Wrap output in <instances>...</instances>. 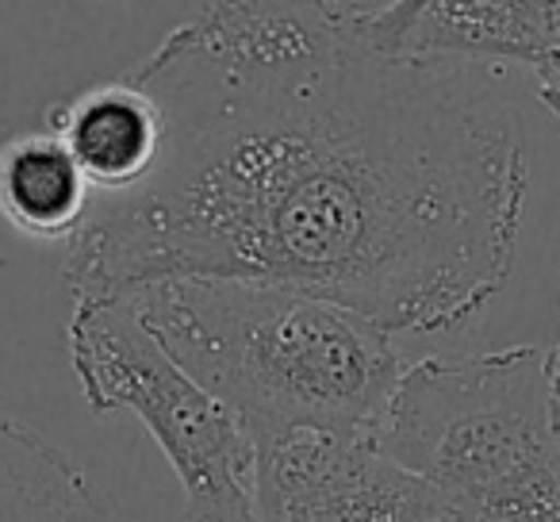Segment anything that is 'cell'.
<instances>
[{
	"instance_id": "cell-6",
	"label": "cell",
	"mask_w": 560,
	"mask_h": 522,
	"mask_svg": "<svg viewBox=\"0 0 560 522\" xmlns=\"http://www.w3.org/2000/svg\"><path fill=\"white\" fill-rule=\"evenodd\" d=\"M365 39L399 58H445L488 70L560 73V0H369Z\"/></svg>"
},
{
	"instance_id": "cell-5",
	"label": "cell",
	"mask_w": 560,
	"mask_h": 522,
	"mask_svg": "<svg viewBox=\"0 0 560 522\" xmlns=\"http://www.w3.org/2000/svg\"><path fill=\"white\" fill-rule=\"evenodd\" d=\"M254 522H457L365 434H300L257 445Z\"/></svg>"
},
{
	"instance_id": "cell-2",
	"label": "cell",
	"mask_w": 560,
	"mask_h": 522,
	"mask_svg": "<svg viewBox=\"0 0 560 522\" xmlns=\"http://www.w3.org/2000/svg\"><path fill=\"white\" fill-rule=\"evenodd\" d=\"M124 300L257 445L300 430L373 438L407 373L388 330L284 285L185 277Z\"/></svg>"
},
{
	"instance_id": "cell-10",
	"label": "cell",
	"mask_w": 560,
	"mask_h": 522,
	"mask_svg": "<svg viewBox=\"0 0 560 522\" xmlns=\"http://www.w3.org/2000/svg\"><path fill=\"white\" fill-rule=\"evenodd\" d=\"M537 101H541L560 124V73L557 78L537 81ZM552 392H557V427H560V338H557V346H552Z\"/></svg>"
},
{
	"instance_id": "cell-4",
	"label": "cell",
	"mask_w": 560,
	"mask_h": 522,
	"mask_svg": "<svg viewBox=\"0 0 560 522\" xmlns=\"http://www.w3.org/2000/svg\"><path fill=\"white\" fill-rule=\"evenodd\" d=\"M70 361L96 415L131 411L165 453L185 522H254L257 442L150 335L124 297L73 300Z\"/></svg>"
},
{
	"instance_id": "cell-1",
	"label": "cell",
	"mask_w": 560,
	"mask_h": 522,
	"mask_svg": "<svg viewBox=\"0 0 560 522\" xmlns=\"http://www.w3.org/2000/svg\"><path fill=\"white\" fill-rule=\"evenodd\" d=\"M358 0L196 4L127 81L162 116L142 185L66 246L73 300L158 281L312 292L396 335L503 292L529 193L499 70L376 50Z\"/></svg>"
},
{
	"instance_id": "cell-8",
	"label": "cell",
	"mask_w": 560,
	"mask_h": 522,
	"mask_svg": "<svg viewBox=\"0 0 560 522\" xmlns=\"http://www.w3.org/2000/svg\"><path fill=\"white\" fill-rule=\"evenodd\" d=\"M93 204L89 177L50 131L16 135L0 147V216L20 234L70 246Z\"/></svg>"
},
{
	"instance_id": "cell-9",
	"label": "cell",
	"mask_w": 560,
	"mask_h": 522,
	"mask_svg": "<svg viewBox=\"0 0 560 522\" xmlns=\"http://www.w3.org/2000/svg\"><path fill=\"white\" fill-rule=\"evenodd\" d=\"M0 522H119L81 465L43 430L0 415Z\"/></svg>"
},
{
	"instance_id": "cell-3",
	"label": "cell",
	"mask_w": 560,
	"mask_h": 522,
	"mask_svg": "<svg viewBox=\"0 0 560 522\" xmlns=\"http://www.w3.org/2000/svg\"><path fill=\"white\" fill-rule=\"evenodd\" d=\"M373 442L457 522H560L552 350L415 361Z\"/></svg>"
},
{
	"instance_id": "cell-7",
	"label": "cell",
	"mask_w": 560,
	"mask_h": 522,
	"mask_svg": "<svg viewBox=\"0 0 560 522\" xmlns=\"http://www.w3.org/2000/svg\"><path fill=\"white\" fill-rule=\"evenodd\" d=\"M47 131L62 142L96 196L131 193L162 154V116L135 81H108L50 108Z\"/></svg>"
}]
</instances>
